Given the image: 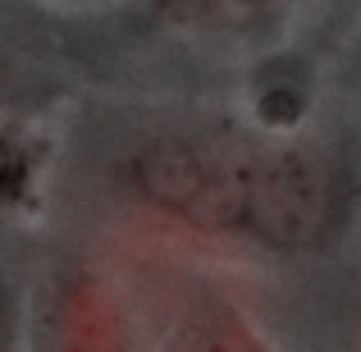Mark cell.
<instances>
[{
  "label": "cell",
  "mask_w": 361,
  "mask_h": 352,
  "mask_svg": "<svg viewBox=\"0 0 361 352\" xmlns=\"http://www.w3.org/2000/svg\"><path fill=\"white\" fill-rule=\"evenodd\" d=\"M334 183L307 151H243V229L274 247H302L325 233Z\"/></svg>",
  "instance_id": "obj_1"
},
{
  "label": "cell",
  "mask_w": 361,
  "mask_h": 352,
  "mask_svg": "<svg viewBox=\"0 0 361 352\" xmlns=\"http://www.w3.org/2000/svg\"><path fill=\"white\" fill-rule=\"evenodd\" d=\"M147 202L202 229H243V151L206 142H160L133 165Z\"/></svg>",
  "instance_id": "obj_2"
},
{
  "label": "cell",
  "mask_w": 361,
  "mask_h": 352,
  "mask_svg": "<svg viewBox=\"0 0 361 352\" xmlns=\"http://www.w3.org/2000/svg\"><path fill=\"white\" fill-rule=\"evenodd\" d=\"M46 352H128L115 298L92 279H73L55 302Z\"/></svg>",
  "instance_id": "obj_3"
},
{
  "label": "cell",
  "mask_w": 361,
  "mask_h": 352,
  "mask_svg": "<svg viewBox=\"0 0 361 352\" xmlns=\"http://www.w3.org/2000/svg\"><path fill=\"white\" fill-rule=\"evenodd\" d=\"M279 0H151V18L178 32H247L265 23Z\"/></svg>",
  "instance_id": "obj_4"
},
{
  "label": "cell",
  "mask_w": 361,
  "mask_h": 352,
  "mask_svg": "<svg viewBox=\"0 0 361 352\" xmlns=\"http://www.w3.org/2000/svg\"><path fill=\"white\" fill-rule=\"evenodd\" d=\"M32 183V151L18 133H0V206L23 202Z\"/></svg>",
  "instance_id": "obj_5"
},
{
  "label": "cell",
  "mask_w": 361,
  "mask_h": 352,
  "mask_svg": "<svg viewBox=\"0 0 361 352\" xmlns=\"http://www.w3.org/2000/svg\"><path fill=\"white\" fill-rule=\"evenodd\" d=\"M183 352H256L238 325H197L183 339Z\"/></svg>",
  "instance_id": "obj_6"
},
{
  "label": "cell",
  "mask_w": 361,
  "mask_h": 352,
  "mask_svg": "<svg viewBox=\"0 0 361 352\" xmlns=\"http://www.w3.org/2000/svg\"><path fill=\"white\" fill-rule=\"evenodd\" d=\"M9 339H14V329H9V302L0 293V352H9Z\"/></svg>",
  "instance_id": "obj_7"
},
{
  "label": "cell",
  "mask_w": 361,
  "mask_h": 352,
  "mask_svg": "<svg viewBox=\"0 0 361 352\" xmlns=\"http://www.w3.org/2000/svg\"><path fill=\"white\" fill-rule=\"evenodd\" d=\"M0 97H5V60H0Z\"/></svg>",
  "instance_id": "obj_8"
}]
</instances>
